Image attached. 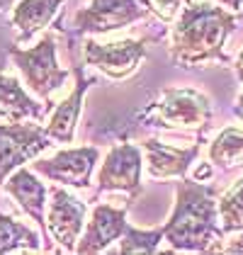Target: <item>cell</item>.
<instances>
[{"label": "cell", "mask_w": 243, "mask_h": 255, "mask_svg": "<svg viewBox=\"0 0 243 255\" xmlns=\"http://www.w3.org/2000/svg\"><path fill=\"white\" fill-rule=\"evenodd\" d=\"M7 56L12 59L15 68L29 85V90L44 105L51 107V95L61 90L63 83L68 80V71L61 66L59 56H56V37L44 34L34 46H27V49L15 44L7 49Z\"/></svg>", "instance_id": "cell-4"}, {"label": "cell", "mask_w": 243, "mask_h": 255, "mask_svg": "<svg viewBox=\"0 0 243 255\" xmlns=\"http://www.w3.org/2000/svg\"><path fill=\"white\" fill-rule=\"evenodd\" d=\"M126 207H112V204H95L88 226L83 229L81 238L76 243L78 255H95L107 251L115 241H120L126 229Z\"/></svg>", "instance_id": "cell-12"}, {"label": "cell", "mask_w": 243, "mask_h": 255, "mask_svg": "<svg viewBox=\"0 0 243 255\" xmlns=\"http://www.w3.org/2000/svg\"><path fill=\"white\" fill-rule=\"evenodd\" d=\"M83 59L88 66L98 68L112 80H124L134 76L146 59V39H117V41H95L88 39L83 44Z\"/></svg>", "instance_id": "cell-9"}, {"label": "cell", "mask_w": 243, "mask_h": 255, "mask_svg": "<svg viewBox=\"0 0 243 255\" xmlns=\"http://www.w3.org/2000/svg\"><path fill=\"white\" fill-rule=\"evenodd\" d=\"M185 2H190V0H146V5H148V10H151V15H156L158 20L163 22H170L178 17V12H180V7Z\"/></svg>", "instance_id": "cell-21"}, {"label": "cell", "mask_w": 243, "mask_h": 255, "mask_svg": "<svg viewBox=\"0 0 243 255\" xmlns=\"http://www.w3.org/2000/svg\"><path fill=\"white\" fill-rule=\"evenodd\" d=\"M143 153H146V173L153 180H170V177H185L190 165L197 160L200 148H202V138L187 148L178 146H168L158 138H146L141 143Z\"/></svg>", "instance_id": "cell-13"}, {"label": "cell", "mask_w": 243, "mask_h": 255, "mask_svg": "<svg viewBox=\"0 0 243 255\" xmlns=\"http://www.w3.org/2000/svg\"><path fill=\"white\" fill-rule=\"evenodd\" d=\"M63 2L66 0H17L10 15V24L17 32L15 41L22 46L34 39L41 29H46L54 22Z\"/></svg>", "instance_id": "cell-16"}, {"label": "cell", "mask_w": 243, "mask_h": 255, "mask_svg": "<svg viewBox=\"0 0 243 255\" xmlns=\"http://www.w3.org/2000/svg\"><path fill=\"white\" fill-rule=\"evenodd\" d=\"M236 27L231 10L207 0H190L178 12L170 32V59L180 68H202L204 63H229L224 44Z\"/></svg>", "instance_id": "cell-1"}, {"label": "cell", "mask_w": 243, "mask_h": 255, "mask_svg": "<svg viewBox=\"0 0 243 255\" xmlns=\"http://www.w3.org/2000/svg\"><path fill=\"white\" fill-rule=\"evenodd\" d=\"M234 68H236V76H239V80L243 83V49H241V54H239V59H236V63H234Z\"/></svg>", "instance_id": "cell-23"}, {"label": "cell", "mask_w": 243, "mask_h": 255, "mask_svg": "<svg viewBox=\"0 0 243 255\" xmlns=\"http://www.w3.org/2000/svg\"><path fill=\"white\" fill-rule=\"evenodd\" d=\"M2 190L12 197L22 212L39 226L41 241H46V243H44V251L51 253L54 246H51V238L46 234V204H49V202H46V197H49L46 185L37 177V173H34L32 168H24V165H22L15 173L7 175Z\"/></svg>", "instance_id": "cell-11"}, {"label": "cell", "mask_w": 243, "mask_h": 255, "mask_svg": "<svg viewBox=\"0 0 243 255\" xmlns=\"http://www.w3.org/2000/svg\"><path fill=\"white\" fill-rule=\"evenodd\" d=\"M141 122L165 129H187L202 136L212 124V102L195 88H165L141 112Z\"/></svg>", "instance_id": "cell-3"}, {"label": "cell", "mask_w": 243, "mask_h": 255, "mask_svg": "<svg viewBox=\"0 0 243 255\" xmlns=\"http://www.w3.org/2000/svg\"><path fill=\"white\" fill-rule=\"evenodd\" d=\"M73 76H76V88L68 93V98H63L54 107L51 117L46 122V134L56 143H73L76 138V127L83 112V98L88 93L90 85H95V78H88L83 66H73Z\"/></svg>", "instance_id": "cell-14"}, {"label": "cell", "mask_w": 243, "mask_h": 255, "mask_svg": "<svg viewBox=\"0 0 243 255\" xmlns=\"http://www.w3.org/2000/svg\"><path fill=\"white\" fill-rule=\"evenodd\" d=\"M46 110L49 105L34 100L20 85V80L5 73V68L0 66V122H41Z\"/></svg>", "instance_id": "cell-15"}, {"label": "cell", "mask_w": 243, "mask_h": 255, "mask_svg": "<svg viewBox=\"0 0 243 255\" xmlns=\"http://www.w3.org/2000/svg\"><path fill=\"white\" fill-rule=\"evenodd\" d=\"M226 253H243V246H231V248H226Z\"/></svg>", "instance_id": "cell-26"}, {"label": "cell", "mask_w": 243, "mask_h": 255, "mask_svg": "<svg viewBox=\"0 0 243 255\" xmlns=\"http://www.w3.org/2000/svg\"><path fill=\"white\" fill-rule=\"evenodd\" d=\"M143 175V148L136 143H117L107 151L98 173V187L95 195L102 192H126L134 197L141 192Z\"/></svg>", "instance_id": "cell-8"}, {"label": "cell", "mask_w": 243, "mask_h": 255, "mask_svg": "<svg viewBox=\"0 0 243 255\" xmlns=\"http://www.w3.org/2000/svg\"><path fill=\"white\" fill-rule=\"evenodd\" d=\"M234 115L243 122V93L239 95V100H236V105H234Z\"/></svg>", "instance_id": "cell-24"}, {"label": "cell", "mask_w": 243, "mask_h": 255, "mask_svg": "<svg viewBox=\"0 0 243 255\" xmlns=\"http://www.w3.org/2000/svg\"><path fill=\"white\" fill-rule=\"evenodd\" d=\"M222 7H226V10H231V12H239V10H243V0H217Z\"/></svg>", "instance_id": "cell-22"}, {"label": "cell", "mask_w": 243, "mask_h": 255, "mask_svg": "<svg viewBox=\"0 0 243 255\" xmlns=\"http://www.w3.org/2000/svg\"><path fill=\"white\" fill-rule=\"evenodd\" d=\"M163 241V226L158 229H136L129 226L124 229L120 238V253L122 255H153L158 251V243Z\"/></svg>", "instance_id": "cell-20"}, {"label": "cell", "mask_w": 243, "mask_h": 255, "mask_svg": "<svg viewBox=\"0 0 243 255\" xmlns=\"http://www.w3.org/2000/svg\"><path fill=\"white\" fill-rule=\"evenodd\" d=\"M17 251H32V253L44 251L41 236L27 224L0 212V255L17 253Z\"/></svg>", "instance_id": "cell-17"}, {"label": "cell", "mask_w": 243, "mask_h": 255, "mask_svg": "<svg viewBox=\"0 0 243 255\" xmlns=\"http://www.w3.org/2000/svg\"><path fill=\"white\" fill-rule=\"evenodd\" d=\"M51 146L46 129L34 119L0 122V192L10 173L39 158Z\"/></svg>", "instance_id": "cell-5"}, {"label": "cell", "mask_w": 243, "mask_h": 255, "mask_svg": "<svg viewBox=\"0 0 243 255\" xmlns=\"http://www.w3.org/2000/svg\"><path fill=\"white\" fill-rule=\"evenodd\" d=\"M209 163L217 168H236L243 163V129L226 127L209 143Z\"/></svg>", "instance_id": "cell-18"}, {"label": "cell", "mask_w": 243, "mask_h": 255, "mask_svg": "<svg viewBox=\"0 0 243 255\" xmlns=\"http://www.w3.org/2000/svg\"><path fill=\"white\" fill-rule=\"evenodd\" d=\"M219 224H222L224 236L226 234H241L243 231V177L226 190L219 202Z\"/></svg>", "instance_id": "cell-19"}, {"label": "cell", "mask_w": 243, "mask_h": 255, "mask_svg": "<svg viewBox=\"0 0 243 255\" xmlns=\"http://www.w3.org/2000/svg\"><path fill=\"white\" fill-rule=\"evenodd\" d=\"M100 160L98 146H78V148H61L51 158H34L29 160V168L59 185L88 190L93 182L95 163Z\"/></svg>", "instance_id": "cell-7"}, {"label": "cell", "mask_w": 243, "mask_h": 255, "mask_svg": "<svg viewBox=\"0 0 243 255\" xmlns=\"http://www.w3.org/2000/svg\"><path fill=\"white\" fill-rule=\"evenodd\" d=\"M146 0H90L73 17V34H107L148 17Z\"/></svg>", "instance_id": "cell-6"}, {"label": "cell", "mask_w": 243, "mask_h": 255, "mask_svg": "<svg viewBox=\"0 0 243 255\" xmlns=\"http://www.w3.org/2000/svg\"><path fill=\"white\" fill-rule=\"evenodd\" d=\"M88 204L63 187L49 190L46 234L63 253H76V243L85 229Z\"/></svg>", "instance_id": "cell-10"}, {"label": "cell", "mask_w": 243, "mask_h": 255, "mask_svg": "<svg viewBox=\"0 0 243 255\" xmlns=\"http://www.w3.org/2000/svg\"><path fill=\"white\" fill-rule=\"evenodd\" d=\"M15 2H17V0H0V12H2V10H7V7H12Z\"/></svg>", "instance_id": "cell-25"}, {"label": "cell", "mask_w": 243, "mask_h": 255, "mask_svg": "<svg viewBox=\"0 0 243 255\" xmlns=\"http://www.w3.org/2000/svg\"><path fill=\"white\" fill-rule=\"evenodd\" d=\"M217 190L204 185L202 180L178 177L175 182V207L170 219L163 224V238L173 251L187 253H209L217 251V243L224 241L219 224Z\"/></svg>", "instance_id": "cell-2"}]
</instances>
